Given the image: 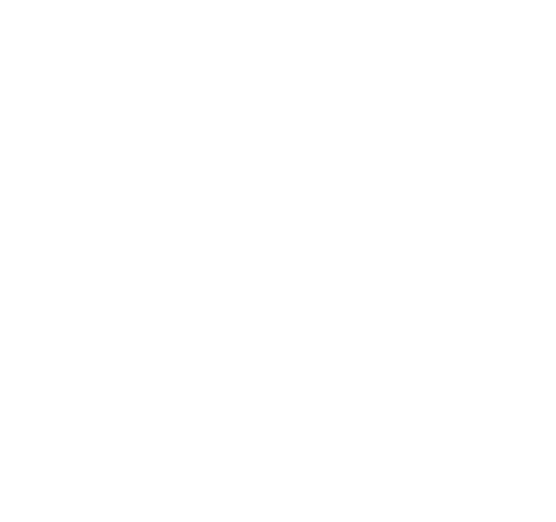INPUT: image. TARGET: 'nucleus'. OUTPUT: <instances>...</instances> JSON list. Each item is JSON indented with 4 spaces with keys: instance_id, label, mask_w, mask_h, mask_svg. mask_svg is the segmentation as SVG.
<instances>
[]
</instances>
